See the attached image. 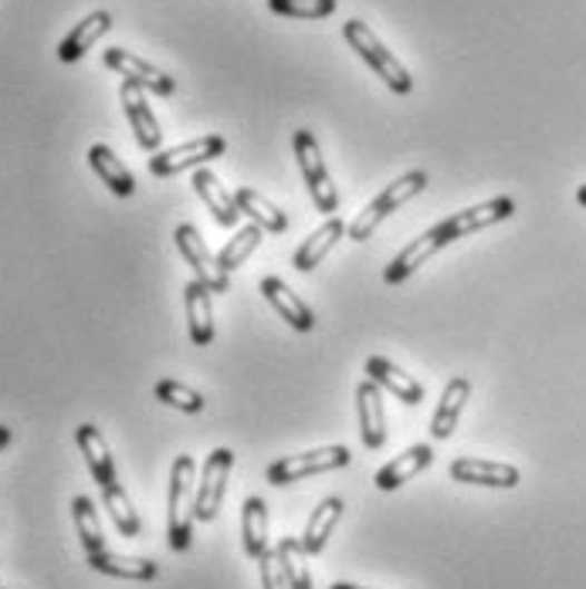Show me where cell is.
<instances>
[{"mask_svg": "<svg viewBox=\"0 0 586 589\" xmlns=\"http://www.w3.org/2000/svg\"><path fill=\"white\" fill-rule=\"evenodd\" d=\"M194 458L180 454L170 471V501H166V536L174 552H187L194 542Z\"/></svg>", "mask_w": 586, "mask_h": 589, "instance_id": "cell-1", "label": "cell"}, {"mask_svg": "<svg viewBox=\"0 0 586 589\" xmlns=\"http://www.w3.org/2000/svg\"><path fill=\"white\" fill-rule=\"evenodd\" d=\"M343 38H346L350 48L377 71V78L387 81L390 92L407 96V92L413 89V78H410V71L403 68V61H397V58L383 48V41H380L363 21H346V24H343Z\"/></svg>", "mask_w": 586, "mask_h": 589, "instance_id": "cell-2", "label": "cell"}, {"mask_svg": "<svg viewBox=\"0 0 586 589\" xmlns=\"http://www.w3.org/2000/svg\"><path fill=\"white\" fill-rule=\"evenodd\" d=\"M428 190V174L424 170H410V174H403L400 180H393L383 194H377L367 207H363V214L346 227V234H350V240H367L373 230H377V224L383 220V217H390L397 207H403L407 200H413L417 194H424Z\"/></svg>", "mask_w": 586, "mask_h": 589, "instance_id": "cell-3", "label": "cell"}, {"mask_svg": "<svg viewBox=\"0 0 586 589\" xmlns=\"http://www.w3.org/2000/svg\"><path fill=\"white\" fill-rule=\"evenodd\" d=\"M292 146H295V163L305 177V187L312 194V204L319 207V214H336L340 207V194L332 187V177L325 170V159H322V149L315 143V136L309 129H299L292 136Z\"/></svg>", "mask_w": 586, "mask_h": 589, "instance_id": "cell-4", "label": "cell"}, {"mask_svg": "<svg viewBox=\"0 0 586 589\" xmlns=\"http://www.w3.org/2000/svg\"><path fill=\"white\" fill-rule=\"evenodd\" d=\"M350 461H353L350 448L329 444V448H319V451H309V454H295V458L275 461V464L265 471V478H268V484L285 488V484H299V481H305V478H312V474H329V471L350 468Z\"/></svg>", "mask_w": 586, "mask_h": 589, "instance_id": "cell-5", "label": "cell"}, {"mask_svg": "<svg viewBox=\"0 0 586 589\" xmlns=\"http://www.w3.org/2000/svg\"><path fill=\"white\" fill-rule=\"evenodd\" d=\"M516 214V200L512 197H495V200H485L478 207H468L461 214H451L448 220L434 224L431 227V237L438 240V247H448L475 230H485L491 224H501V220H509Z\"/></svg>", "mask_w": 586, "mask_h": 589, "instance_id": "cell-6", "label": "cell"}, {"mask_svg": "<svg viewBox=\"0 0 586 589\" xmlns=\"http://www.w3.org/2000/svg\"><path fill=\"white\" fill-rule=\"evenodd\" d=\"M174 240H177V247H180V255H184L187 268H194V278H197V282H204L214 295H224V292L231 288L227 272L217 265V258L211 255V247L204 244V237H201V230H197L194 224H180L177 234H174Z\"/></svg>", "mask_w": 586, "mask_h": 589, "instance_id": "cell-7", "label": "cell"}, {"mask_svg": "<svg viewBox=\"0 0 586 589\" xmlns=\"http://www.w3.org/2000/svg\"><path fill=\"white\" fill-rule=\"evenodd\" d=\"M231 468H234V454L227 448H217V451L207 454V464H204V474H201V484H197V498H194V519L197 522H214L217 519Z\"/></svg>", "mask_w": 586, "mask_h": 589, "instance_id": "cell-8", "label": "cell"}, {"mask_svg": "<svg viewBox=\"0 0 586 589\" xmlns=\"http://www.w3.org/2000/svg\"><path fill=\"white\" fill-rule=\"evenodd\" d=\"M227 149L224 136H201V139H191L184 146H174V149H163V153H153L149 159V174L153 177H174L187 166H197V163H207V159H217L221 153Z\"/></svg>", "mask_w": 586, "mask_h": 589, "instance_id": "cell-9", "label": "cell"}, {"mask_svg": "<svg viewBox=\"0 0 586 589\" xmlns=\"http://www.w3.org/2000/svg\"><path fill=\"white\" fill-rule=\"evenodd\" d=\"M102 61H106V68L119 71L126 81H133V86H139V89H146V92H153V96H174V92H177V81H174L170 75L159 71V68H153L149 61H143L139 55H133V51H126V48H109V51L102 55Z\"/></svg>", "mask_w": 586, "mask_h": 589, "instance_id": "cell-10", "label": "cell"}, {"mask_svg": "<svg viewBox=\"0 0 586 589\" xmlns=\"http://www.w3.org/2000/svg\"><path fill=\"white\" fill-rule=\"evenodd\" d=\"M448 474L458 484H481V488H516L522 481L519 468L506 461H485V458H458L451 461Z\"/></svg>", "mask_w": 586, "mask_h": 589, "instance_id": "cell-11", "label": "cell"}, {"mask_svg": "<svg viewBox=\"0 0 586 589\" xmlns=\"http://www.w3.org/2000/svg\"><path fill=\"white\" fill-rule=\"evenodd\" d=\"M119 99H123V109H126V119L136 132V143L146 149V153H156L159 143H163V132H159V122L143 96L139 86H133V81H123V89H119Z\"/></svg>", "mask_w": 586, "mask_h": 589, "instance_id": "cell-12", "label": "cell"}, {"mask_svg": "<svg viewBox=\"0 0 586 589\" xmlns=\"http://www.w3.org/2000/svg\"><path fill=\"white\" fill-rule=\"evenodd\" d=\"M357 413H360V434L367 451H380L387 444V416H383V396L373 380H363L357 386Z\"/></svg>", "mask_w": 586, "mask_h": 589, "instance_id": "cell-13", "label": "cell"}, {"mask_svg": "<svg viewBox=\"0 0 586 589\" xmlns=\"http://www.w3.org/2000/svg\"><path fill=\"white\" fill-rule=\"evenodd\" d=\"M346 234V224L340 217H329L319 230H312L292 255V268L295 272H315L322 265V258L329 255L332 247H336V240H343Z\"/></svg>", "mask_w": 586, "mask_h": 589, "instance_id": "cell-14", "label": "cell"}, {"mask_svg": "<svg viewBox=\"0 0 586 589\" xmlns=\"http://www.w3.org/2000/svg\"><path fill=\"white\" fill-rule=\"evenodd\" d=\"M431 464H434V448L431 444H413L410 451H403L400 458H393L387 468H380L377 478H373V484L380 491H397L400 484L413 481L417 474H421L424 468H431Z\"/></svg>", "mask_w": 586, "mask_h": 589, "instance_id": "cell-15", "label": "cell"}, {"mask_svg": "<svg viewBox=\"0 0 586 589\" xmlns=\"http://www.w3.org/2000/svg\"><path fill=\"white\" fill-rule=\"evenodd\" d=\"M211 288L204 282H187L184 285V305H187V328L194 346H211L214 343V312H211Z\"/></svg>", "mask_w": 586, "mask_h": 589, "instance_id": "cell-16", "label": "cell"}, {"mask_svg": "<svg viewBox=\"0 0 586 589\" xmlns=\"http://www.w3.org/2000/svg\"><path fill=\"white\" fill-rule=\"evenodd\" d=\"M262 295L268 298V305L295 328V332H312V325H315V315H312V308L299 298V295H292V288L282 282V278H262Z\"/></svg>", "mask_w": 586, "mask_h": 589, "instance_id": "cell-17", "label": "cell"}, {"mask_svg": "<svg viewBox=\"0 0 586 589\" xmlns=\"http://www.w3.org/2000/svg\"><path fill=\"white\" fill-rule=\"evenodd\" d=\"M367 376L377 383V386H383V390H390L400 403H407V406H417V403H424V386L417 383L413 376H407L403 370H397L390 360H383V356H370L367 360Z\"/></svg>", "mask_w": 586, "mask_h": 589, "instance_id": "cell-18", "label": "cell"}, {"mask_svg": "<svg viewBox=\"0 0 586 589\" xmlns=\"http://www.w3.org/2000/svg\"><path fill=\"white\" fill-rule=\"evenodd\" d=\"M468 396H471V383H468L465 376H455V380L445 386L441 403H438V410H434V416H431V438H434V441H448V438L458 431V420H461V410H465Z\"/></svg>", "mask_w": 586, "mask_h": 589, "instance_id": "cell-19", "label": "cell"}, {"mask_svg": "<svg viewBox=\"0 0 586 589\" xmlns=\"http://www.w3.org/2000/svg\"><path fill=\"white\" fill-rule=\"evenodd\" d=\"M75 441H78V451L86 454V464H89L92 478L99 481V488L116 484V464H113L109 444H106V438L99 434V428L81 424V428L75 431Z\"/></svg>", "mask_w": 586, "mask_h": 589, "instance_id": "cell-20", "label": "cell"}, {"mask_svg": "<svg viewBox=\"0 0 586 589\" xmlns=\"http://www.w3.org/2000/svg\"><path fill=\"white\" fill-rule=\"evenodd\" d=\"M343 512H346L343 498H325L319 509L312 512V519H309V526H305V532H302V539H299L309 556H322V549H325L332 529L340 526Z\"/></svg>", "mask_w": 586, "mask_h": 589, "instance_id": "cell-21", "label": "cell"}, {"mask_svg": "<svg viewBox=\"0 0 586 589\" xmlns=\"http://www.w3.org/2000/svg\"><path fill=\"white\" fill-rule=\"evenodd\" d=\"M89 566L96 572H106V576H116V579H136V582H153L159 576V566L153 559L119 556V552H109V549L89 556Z\"/></svg>", "mask_w": 586, "mask_h": 589, "instance_id": "cell-22", "label": "cell"}, {"mask_svg": "<svg viewBox=\"0 0 586 589\" xmlns=\"http://www.w3.org/2000/svg\"><path fill=\"white\" fill-rule=\"evenodd\" d=\"M241 542L251 559L268 552V504L262 498H247L241 509Z\"/></svg>", "mask_w": 586, "mask_h": 589, "instance_id": "cell-23", "label": "cell"}, {"mask_svg": "<svg viewBox=\"0 0 586 589\" xmlns=\"http://www.w3.org/2000/svg\"><path fill=\"white\" fill-rule=\"evenodd\" d=\"M89 163H92V170L99 174V180H102L116 197H133V194H136L133 174L126 170V163H123L106 143H96V146L89 149Z\"/></svg>", "mask_w": 586, "mask_h": 589, "instance_id": "cell-24", "label": "cell"}, {"mask_svg": "<svg viewBox=\"0 0 586 589\" xmlns=\"http://www.w3.org/2000/svg\"><path fill=\"white\" fill-rule=\"evenodd\" d=\"M194 190L201 194V200L207 204V210L214 214V220H217L221 227H234V224L241 220V210H237V204H234V194H227V190L221 187V180H217L211 170H197V174H194Z\"/></svg>", "mask_w": 586, "mask_h": 589, "instance_id": "cell-25", "label": "cell"}, {"mask_svg": "<svg viewBox=\"0 0 586 589\" xmlns=\"http://www.w3.org/2000/svg\"><path fill=\"white\" fill-rule=\"evenodd\" d=\"M113 28V14L109 11H96V14H89L86 21H81V24H75L71 28V35L61 41V48H58V58L61 61H78L81 55H86L106 31Z\"/></svg>", "mask_w": 586, "mask_h": 589, "instance_id": "cell-26", "label": "cell"}, {"mask_svg": "<svg viewBox=\"0 0 586 589\" xmlns=\"http://www.w3.org/2000/svg\"><path fill=\"white\" fill-rule=\"evenodd\" d=\"M438 240L431 237V230L428 234H421V237H417V240H410L403 251H400V255L387 265V272H383V282L387 285H400L403 278H410L417 268H421L431 255H438Z\"/></svg>", "mask_w": 586, "mask_h": 589, "instance_id": "cell-27", "label": "cell"}, {"mask_svg": "<svg viewBox=\"0 0 586 589\" xmlns=\"http://www.w3.org/2000/svg\"><path fill=\"white\" fill-rule=\"evenodd\" d=\"M234 204H237L241 214H247L251 220H255V224H258L262 230H268V234H282V230H289V217H285L275 204H268L258 190L237 187V190H234Z\"/></svg>", "mask_w": 586, "mask_h": 589, "instance_id": "cell-28", "label": "cell"}, {"mask_svg": "<svg viewBox=\"0 0 586 589\" xmlns=\"http://www.w3.org/2000/svg\"><path fill=\"white\" fill-rule=\"evenodd\" d=\"M71 519H75V529H78L81 546H86V556H96V552L106 549L102 526H99V512H96V504H92L86 494H78V498L71 501Z\"/></svg>", "mask_w": 586, "mask_h": 589, "instance_id": "cell-29", "label": "cell"}, {"mask_svg": "<svg viewBox=\"0 0 586 589\" xmlns=\"http://www.w3.org/2000/svg\"><path fill=\"white\" fill-rule=\"evenodd\" d=\"M262 244V227L258 224H244L224 247H221V255H217V265L224 272H234L241 268L251 255H255V247Z\"/></svg>", "mask_w": 586, "mask_h": 589, "instance_id": "cell-30", "label": "cell"}, {"mask_svg": "<svg viewBox=\"0 0 586 589\" xmlns=\"http://www.w3.org/2000/svg\"><path fill=\"white\" fill-rule=\"evenodd\" d=\"M275 556H279V566L289 579V589H312V576H309V566H305L309 552L302 549L299 539H282Z\"/></svg>", "mask_w": 586, "mask_h": 589, "instance_id": "cell-31", "label": "cell"}, {"mask_svg": "<svg viewBox=\"0 0 586 589\" xmlns=\"http://www.w3.org/2000/svg\"><path fill=\"white\" fill-rule=\"evenodd\" d=\"M102 501H106V512H109V519L116 522L119 536L136 539V536H139V516H136V509H133V501L126 498V491L119 488V481L109 484V488H102Z\"/></svg>", "mask_w": 586, "mask_h": 589, "instance_id": "cell-32", "label": "cell"}, {"mask_svg": "<svg viewBox=\"0 0 586 589\" xmlns=\"http://www.w3.org/2000/svg\"><path fill=\"white\" fill-rule=\"evenodd\" d=\"M156 400L166 403V406H174V410H184V413H201L204 410V396L177 380H159L156 383Z\"/></svg>", "mask_w": 586, "mask_h": 589, "instance_id": "cell-33", "label": "cell"}, {"mask_svg": "<svg viewBox=\"0 0 586 589\" xmlns=\"http://www.w3.org/2000/svg\"><path fill=\"white\" fill-rule=\"evenodd\" d=\"M268 8L282 18H305L319 21L336 11V0H268Z\"/></svg>", "mask_w": 586, "mask_h": 589, "instance_id": "cell-34", "label": "cell"}, {"mask_svg": "<svg viewBox=\"0 0 586 589\" xmlns=\"http://www.w3.org/2000/svg\"><path fill=\"white\" fill-rule=\"evenodd\" d=\"M258 569H262V586L265 589H289V579H285V572L279 566V556L272 549L258 559Z\"/></svg>", "mask_w": 586, "mask_h": 589, "instance_id": "cell-35", "label": "cell"}, {"mask_svg": "<svg viewBox=\"0 0 586 589\" xmlns=\"http://www.w3.org/2000/svg\"><path fill=\"white\" fill-rule=\"evenodd\" d=\"M11 444V428H4V424H0V451H4Z\"/></svg>", "mask_w": 586, "mask_h": 589, "instance_id": "cell-36", "label": "cell"}, {"mask_svg": "<svg viewBox=\"0 0 586 589\" xmlns=\"http://www.w3.org/2000/svg\"><path fill=\"white\" fill-rule=\"evenodd\" d=\"M576 200H579V204H583V207H586V184H583V187H579V190H576Z\"/></svg>", "mask_w": 586, "mask_h": 589, "instance_id": "cell-37", "label": "cell"}, {"mask_svg": "<svg viewBox=\"0 0 586 589\" xmlns=\"http://www.w3.org/2000/svg\"><path fill=\"white\" fill-rule=\"evenodd\" d=\"M329 589H363V586H350V582H336V586H329Z\"/></svg>", "mask_w": 586, "mask_h": 589, "instance_id": "cell-38", "label": "cell"}]
</instances>
